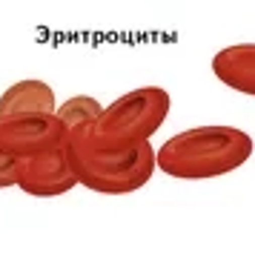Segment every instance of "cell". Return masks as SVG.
Returning a JSON list of instances; mask_svg holds the SVG:
<instances>
[{
    "instance_id": "1",
    "label": "cell",
    "mask_w": 255,
    "mask_h": 258,
    "mask_svg": "<svg viewBox=\"0 0 255 258\" xmlns=\"http://www.w3.org/2000/svg\"><path fill=\"white\" fill-rule=\"evenodd\" d=\"M252 155V138L238 126L183 129L158 149V169L183 181L227 175Z\"/></svg>"
},
{
    "instance_id": "2",
    "label": "cell",
    "mask_w": 255,
    "mask_h": 258,
    "mask_svg": "<svg viewBox=\"0 0 255 258\" xmlns=\"http://www.w3.org/2000/svg\"><path fill=\"white\" fill-rule=\"evenodd\" d=\"M66 155L78 172V184H83L92 192L103 195H126L135 192L158 169V152L146 141L129 152H109L89 141V135L81 129H69L66 135Z\"/></svg>"
},
{
    "instance_id": "3",
    "label": "cell",
    "mask_w": 255,
    "mask_h": 258,
    "mask_svg": "<svg viewBox=\"0 0 255 258\" xmlns=\"http://www.w3.org/2000/svg\"><path fill=\"white\" fill-rule=\"evenodd\" d=\"M166 115H169V92L164 86H141L103 106L98 118L83 126V132L100 149L129 152L152 138Z\"/></svg>"
},
{
    "instance_id": "4",
    "label": "cell",
    "mask_w": 255,
    "mask_h": 258,
    "mask_svg": "<svg viewBox=\"0 0 255 258\" xmlns=\"http://www.w3.org/2000/svg\"><path fill=\"white\" fill-rule=\"evenodd\" d=\"M69 129L57 112H18L0 115V149L15 158H32L63 144Z\"/></svg>"
},
{
    "instance_id": "5",
    "label": "cell",
    "mask_w": 255,
    "mask_h": 258,
    "mask_svg": "<svg viewBox=\"0 0 255 258\" xmlns=\"http://www.w3.org/2000/svg\"><path fill=\"white\" fill-rule=\"evenodd\" d=\"M18 186L35 198H55L78 186V172L66 155V141L20 161Z\"/></svg>"
},
{
    "instance_id": "6",
    "label": "cell",
    "mask_w": 255,
    "mask_h": 258,
    "mask_svg": "<svg viewBox=\"0 0 255 258\" xmlns=\"http://www.w3.org/2000/svg\"><path fill=\"white\" fill-rule=\"evenodd\" d=\"M212 72L224 86L255 98V43L224 46L212 57Z\"/></svg>"
},
{
    "instance_id": "7",
    "label": "cell",
    "mask_w": 255,
    "mask_h": 258,
    "mask_svg": "<svg viewBox=\"0 0 255 258\" xmlns=\"http://www.w3.org/2000/svg\"><path fill=\"white\" fill-rule=\"evenodd\" d=\"M18 112H55V92L43 81H18L0 95V115Z\"/></svg>"
},
{
    "instance_id": "8",
    "label": "cell",
    "mask_w": 255,
    "mask_h": 258,
    "mask_svg": "<svg viewBox=\"0 0 255 258\" xmlns=\"http://www.w3.org/2000/svg\"><path fill=\"white\" fill-rule=\"evenodd\" d=\"M100 106L95 98H89V95H75V98H69V101L57 109V118L66 123V129H78V126H86V123H92V120L100 115Z\"/></svg>"
},
{
    "instance_id": "9",
    "label": "cell",
    "mask_w": 255,
    "mask_h": 258,
    "mask_svg": "<svg viewBox=\"0 0 255 258\" xmlns=\"http://www.w3.org/2000/svg\"><path fill=\"white\" fill-rule=\"evenodd\" d=\"M18 175H20V158L0 149V189L18 186Z\"/></svg>"
}]
</instances>
